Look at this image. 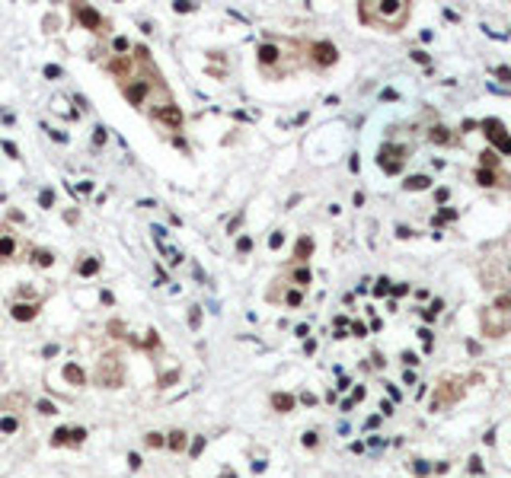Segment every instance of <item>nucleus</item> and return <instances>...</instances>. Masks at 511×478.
I'll return each mask as SVG.
<instances>
[{
    "label": "nucleus",
    "mask_w": 511,
    "mask_h": 478,
    "mask_svg": "<svg viewBox=\"0 0 511 478\" xmlns=\"http://www.w3.org/2000/svg\"><path fill=\"white\" fill-rule=\"evenodd\" d=\"M495 73H499L505 83H511V70H508V67H495Z\"/></svg>",
    "instance_id": "38"
},
{
    "label": "nucleus",
    "mask_w": 511,
    "mask_h": 478,
    "mask_svg": "<svg viewBox=\"0 0 511 478\" xmlns=\"http://www.w3.org/2000/svg\"><path fill=\"white\" fill-rule=\"evenodd\" d=\"M352 332H355V335H358V338H365V335H367V328H365V325H361V322H355V325H352Z\"/></svg>",
    "instance_id": "40"
},
{
    "label": "nucleus",
    "mask_w": 511,
    "mask_h": 478,
    "mask_svg": "<svg viewBox=\"0 0 511 478\" xmlns=\"http://www.w3.org/2000/svg\"><path fill=\"white\" fill-rule=\"evenodd\" d=\"M38 412H42V414H55L58 408H55V402H48V399H38Z\"/></svg>",
    "instance_id": "26"
},
{
    "label": "nucleus",
    "mask_w": 511,
    "mask_h": 478,
    "mask_svg": "<svg viewBox=\"0 0 511 478\" xmlns=\"http://www.w3.org/2000/svg\"><path fill=\"white\" fill-rule=\"evenodd\" d=\"M412 58L419 61V64H428V55H425V51H412Z\"/></svg>",
    "instance_id": "43"
},
{
    "label": "nucleus",
    "mask_w": 511,
    "mask_h": 478,
    "mask_svg": "<svg viewBox=\"0 0 511 478\" xmlns=\"http://www.w3.org/2000/svg\"><path fill=\"white\" fill-rule=\"evenodd\" d=\"M38 201H42V207H51V201H55V191H51V188H45V191L38 194Z\"/></svg>",
    "instance_id": "28"
},
{
    "label": "nucleus",
    "mask_w": 511,
    "mask_h": 478,
    "mask_svg": "<svg viewBox=\"0 0 511 478\" xmlns=\"http://www.w3.org/2000/svg\"><path fill=\"white\" fill-rule=\"evenodd\" d=\"M96 144H106V127H96Z\"/></svg>",
    "instance_id": "44"
},
{
    "label": "nucleus",
    "mask_w": 511,
    "mask_h": 478,
    "mask_svg": "<svg viewBox=\"0 0 511 478\" xmlns=\"http://www.w3.org/2000/svg\"><path fill=\"white\" fill-rule=\"evenodd\" d=\"M310 61H313V67L326 70V67H332L335 61H339V48H335L332 42H313L310 45Z\"/></svg>",
    "instance_id": "5"
},
{
    "label": "nucleus",
    "mask_w": 511,
    "mask_h": 478,
    "mask_svg": "<svg viewBox=\"0 0 511 478\" xmlns=\"http://www.w3.org/2000/svg\"><path fill=\"white\" fill-rule=\"evenodd\" d=\"M454 217H457V214H454V211H441V214H438V217H435V223H444V220H454Z\"/></svg>",
    "instance_id": "33"
},
{
    "label": "nucleus",
    "mask_w": 511,
    "mask_h": 478,
    "mask_svg": "<svg viewBox=\"0 0 511 478\" xmlns=\"http://www.w3.org/2000/svg\"><path fill=\"white\" fill-rule=\"evenodd\" d=\"M294 284H297V290L310 284V268H307V265H297V268H294Z\"/></svg>",
    "instance_id": "18"
},
{
    "label": "nucleus",
    "mask_w": 511,
    "mask_h": 478,
    "mask_svg": "<svg viewBox=\"0 0 511 478\" xmlns=\"http://www.w3.org/2000/svg\"><path fill=\"white\" fill-rule=\"evenodd\" d=\"M157 118L163 121V125H173V127L182 125V112H179L173 102H170V105H163V109H157Z\"/></svg>",
    "instance_id": "12"
},
{
    "label": "nucleus",
    "mask_w": 511,
    "mask_h": 478,
    "mask_svg": "<svg viewBox=\"0 0 511 478\" xmlns=\"http://www.w3.org/2000/svg\"><path fill=\"white\" fill-rule=\"evenodd\" d=\"M64 380L71 382V386H86V373H83V367H77V363H67V367H64Z\"/></svg>",
    "instance_id": "15"
},
{
    "label": "nucleus",
    "mask_w": 511,
    "mask_h": 478,
    "mask_svg": "<svg viewBox=\"0 0 511 478\" xmlns=\"http://www.w3.org/2000/svg\"><path fill=\"white\" fill-rule=\"evenodd\" d=\"M285 303H288V306H300V303H304V293H300V290H288Z\"/></svg>",
    "instance_id": "24"
},
{
    "label": "nucleus",
    "mask_w": 511,
    "mask_h": 478,
    "mask_svg": "<svg viewBox=\"0 0 511 478\" xmlns=\"http://www.w3.org/2000/svg\"><path fill=\"white\" fill-rule=\"evenodd\" d=\"M294 405H297V399H294L291 392H275L272 395V408H275V412H281V414L294 412Z\"/></svg>",
    "instance_id": "10"
},
{
    "label": "nucleus",
    "mask_w": 511,
    "mask_h": 478,
    "mask_svg": "<svg viewBox=\"0 0 511 478\" xmlns=\"http://www.w3.org/2000/svg\"><path fill=\"white\" fill-rule=\"evenodd\" d=\"M144 96H147V83H144V80L125 83V99H128L131 105H141V102H144Z\"/></svg>",
    "instance_id": "9"
},
{
    "label": "nucleus",
    "mask_w": 511,
    "mask_h": 478,
    "mask_svg": "<svg viewBox=\"0 0 511 478\" xmlns=\"http://www.w3.org/2000/svg\"><path fill=\"white\" fill-rule=\"evenodd\" d=\"M32 261H36V265H42V268H48L51 261H55V255H51L48 249H36V252H32Z\"/></svg>",
    "instance_id": "19"
},
{
    "label": "nucleus",
    "mask_w": 511,
    "mask_h": 478,
    "mask_svg": "<svg viewBox=\"0 0 511 478\" xmlns=\"http://www.w3.org/2000/svg\"><path fill=\"white\" fill-rule=\"evenodd\" d=\"M482 134H486L489 140H492L499 150H505V153H511V137L505 134V127H502V121L499 118H486L482 121Z\"/></svg>",
    "instance_id": "6"
},
{
    "label": "nucleus",
    "mask_w": 511,
    "mask_h": 478,
    "mask_svg": "<svg viewBox=\"0 0 511 478\" xmlns=\"http://www.w3.org/2000/svg\"><path fill=\"white\" fill-rule=\"evenodd\" d=\"M73 16H77L80 23L86 26V29H99V26H103V16H99L96 10H90V6H83V3L73 6Z\"/></svg>",
    "instance_id": "7"
},
{
    "label": "nucleus",
    "mask_w": 511,
    "mask_h": 478,
    "mask_svg": "<svg viewBox=\"0 0 511 478\" xmlns=\"http://www.w3.org/2000/svg\"><path fill=\"white\" fill-rule=\"evenodd\" d=\"M3 153H6V157H13V159H19V147L13 144V140H3Z\"/></svg>",
    "instance_id": "27"
},
{
    "label": "nucleus",
    "mask_w": 511,
    "mask_h": 478,
    "mask_svg": "<svg viewBox=\"0 0 511 478\" xmlns=\"http://www.w3.org/2000/svg\"><path fill=\"white\" fill-rule=\"evenodd\" d=\"M163 443L173 449V453H182V449H185V434H182V430H170V437H166Z\"/></svg>",
    "instance_id": "17"
},
{
    "label": "nucleus",
    "mask_w": 511,
    "mask_h": 478,
    "mask_svg": "<svg viewBox=\"0 0 511 478\" xmlns=\"http://www.w3.org/2000/svg\"><path fill=\"white\" fill-rule=\"evenodd\" d=\"M412 16V3L402 0H365L358 3V19L380 32H400Z\"/></svg>",
    "instance_id": "1"
},
{
    "label": "nucleus",
    "mask_w": 511,
    "mask_h": 478,
    "mask_svg": "<svg viewBox=\"0 0 511 478\" xmlns=\"http://www.w3.org/2000/svg\"><path fill=\"white\" fill-rule=\"evenodd\" d=\"M304 446H317V434H313V430L304 434Z\"/></svg>",
    "instance_id": "35"
},
{
    "label": "nucleus",
    "mask_w": 511,
    "mask_h": 478,
    "mask_svg": "<svg viewBox=\"0 0 511 478\" xmlns=\"http://www.w3.org/2000/svg\"><path fill=\"white\" fill-rule=\"evenodd\" d=\"M428 185H432V179H428V176H409L406 182H402L406 191H425Z\"/></svg>",
    "instance_id": "16"
},
{
    "label": "nucleus",
    "mask_w": 511,
    "mask_h": 478,
    "mask_svg": "<svg viewBox=\"0 0 511 478\" xmlns=\"http://www.w3.org/2000/svg\"><path fill=\"white\" fill-rule=\"evenodd\" d=\"M406 157H409L406 144H383L377 150V166L387 172V176H396V172H402V166H406Z\"/></svg>",
    "instance_id": "4"
},
{
    "label": "nucleus",
    "mask_w": 511,
    "mask_h": 478,
    "mask_svg": "<svg viewBox=\"0 0 511 478\" xmlns=\"http://www.w3.org/2000/svg\"><path fill=\"white\" fill-rule=\"evenodd\" d=\"M415 472L425 475V472H428V462H425V459H415Z\"/></svg>",
    "instance_id": "41"
},
{
    "label": "nucleus",
    "mask_w": 511,
    "mask_h": 478,
    "mask_svg": "<svg viewBox=\"0 0 511 478\" xmlns=\"http://www.w3.org/2000/svg\"><path fill=\"white\" fill-rule=\"evenodd\" d=\"M45 77H61V67H58V64H48V67H45Z\"/></svg>",
    "instance_id": "34"
},
{
    "label": "nucleus",
    "mask_w": 511,
    "mask_h": 478,
    "mask_svg": "<svg viewBox=\"0 0 511 478\" xmlns=\"http://www.w3.org/2000/svg\"><path fill=\"white\" fill-rule=\"evenodd\" d=\"M16 252V239L13 236H0V258H10Z\"/></svg>",
    "instance_id": "20"
},
{
    "label": "nucleus",
    "mask_w": 511,
    "mask_h": 478,
    "mask_svg": "<svg viewBox=\"0 0 511 478\" xmlns=\"http://www.w3.org/2000/svg\"><path fill=\"white\" fill-rule=\"evenodd\" d=\"M250 249H253V239H250V236H240V239H237V252H240V255H246Z\"/></svg>",
    "instance_id": "25"
},
{
    "label": "nucleus",
    "mask_w": 511,
    "mask_h": 478,
    "mask_svg": "<svg viewBox=\"0 0 511 478\" xmlns=\"http://www.w3.org/2000/svg\"><path fill=\"white\" fill-rule=\"evenodd\" d=\"M201 449H205V440H201V437L189 443V453H192V456H201Z\"/></svg>",
    "instance_id": "29"
},
{
    "label": "nucleus",
    "mask_w": 511,
    "mask_h": 478,
    "mask_svg": "<svg viewBox=\"0 0 511 478\" xmlns=\"http://www.w3.org/2000/svg\"><path fill=\"white\" fill-rule=\"evenodd\" d=\"M278 58H281V51H278V45H275V42H272V45H268V42H265V45H259V64H262V67L275 64Z\"/></svg>",
    "instance_id": "14"
},
{
    "label": "nucleus",
    "mask_w": 511,
    "mask_h": 478,
    "mask_svg": "<svg viewBox=\"0 0 511 478\" xmlns=\"http://www.w3.org/2000/svg\"><path fill=\"white\" fill-rule=\"evenodd\" d=\"M479 332L482 338H505L511 332V290L499 293L489 306L479 309Z\"/></svg>",
    "instance_id": "2"
},
{
    "label": "nucleus",
    "mask_w": 511,
    "mask_h": 478,
    "mask_svg": "<svg viewBox=\"0 0 511 478\" xmlns=\"http://www.w3.org/2000/svg\"><path fill=\"white\" fill-rule=\"evenodd\" d=\"M473 380H479V376H441V382L435 386V395H432V402H428V408L432 412H441V408H447V405H457V402L467 395V382H473Z\"/></svg>",
    "instance_id": "3"
},
{
    "label": "nucleus",
    "mask_w": 511,
    "mask_h": 478,
    "mask_svg": "<svg viewBox=\"0 0 511 478\" xmlns=\"http://www.w3.org/2000/svg\"><path fill=\"white\" fill-rule=\"evenodd\" d=\"M128 466H131V469H141V456L131 453V456H128Z\"/></svg>",
    "instance_id": "42"
},
{
    "label": "nucleus",
    "mask_w": 511,
    "mask_h": 478,
    "mask_svg": "<svg viewBox=\"0 0 511 478\" xmlns=\"http://www.w3.org/2000/svg\"><path fill=\"white\" fill-rule=\"evenodd\" d=\"M189 322H192V325H195V328H198V325H201V313H198V306H192V313H189Z\"/></svg>",
    "instance_id": "31"
},
{
    "label": "nucleus",
    "mask_w": 511,
    "mask_h": 478,
    "mask_svg": "<svg viewBox=\"0 0 511 478\" xmlns=\"http://www.w3.org/2000/svg\"><path fill=\"white\" fill-rule=\"evenodd\" d=\"M428 140L432 144H457V134H450V127H444V125H432Z\"/></svg>",
    "instance_id": "11"
},
{
    "label": "nucleus",
    "mask_w": 511,
    "mask_h": 478,
    "mask_svg": "<svg viewBox=\"0 0 511 478\" xmlns=\"http://www.w3.org/2000/svg\"><path fill=\"white\" fill-rule=\"evenodd\" d=\"M38 309H42L38 303H13L10 313H13V319H19V322H32L38 316Z\"/></svg>",
    "instance_id": "8"
},
{
    "label": "nucleus",
    "mask_w": 511,
    "mask_h": 478,
    "mask_svg": "<svg viewBox=\"0 0 511 478\" xmlns=\"http://www.w3.org/2000/svg\"><path fill=\"white\" fill-rule=\"evenodd\" d=\"M86 440V430L83 427H73V443H83Z\"/></svg>",
    "instance_id": "36"
},
{
    "label": "nucleus",
    "mask_w": 511,
    "mask_h": 478,
    "mask_svg": "<svg viewBox=\"0 0 511 478\" xmlns=\"http://www.w3.org/2000/svg\"><path fill=\"white\" fill-rule=\"evenodd\" d=\"M387 290H390V281H387V278H380V281H377V287H374V293L380 297V293H387Z\"/></svg>",
    "instance_id": "30"
},
{
    "label": "nucleus",
    "mask_w": 511,
    "mask_h": 478,
    "mask_svg": "<svg viewBox=\"0 0 511 478\" xmlns=\"http://www.w3.org/2000/svg\"><path fill=\"white\" fill-rule=\"evenodd\" d=\"M281 239H285L281 233H272V236H268V246H272V249H278V246H281Z\"/></svg>",
    "instance_id": "37"
},
{
    "label": "nucleus",
    "mask_w": 511,
    "mask_h": 478,
    "mask_svg": "<svg viewBox=\"0 0 511 478\" xmlns=\"http://www.w3.org/2000/svg\"><path fill=\"white\" fill-rule=\"evenodd\" d=\"M313 255V239L310 236H300L297 246H294V261H300V265H307V258Z\"/></svg>",
    "instance_id": "13"
},
{
    "label": "nucleus",
    "mask_w": 511,
    "mask_h": 478,
    "mask_svg": "<svg viewBox=\"0 0 511 478\" xmlns=\"http://www.w3.org/2000/svg\"><path fill=\"white\" fill-rule=\"evenodd\" d=\"M77 271L83 274V278H90V274H96V271H99V261H96V258H83Z\"/></svg>",
    "instance_id": "21"
},
{
    "label": "nucleus",
    "mask_w": 511,
    "mask_h": 478,
    "mask_svg": "<svg viewBox=\"0 0 511 478\" xmlns=\"http://www.w3.org/2000/svg\"><path fill=\"white\" fill-rule=\"evenodd\" d=\"M13 430H19L16 418H0V434H13Z\"/></svg>",
    "instance_id": "23"
},
{
    "label": "nucleus",
    "mask_w": 511,
    "mask_h": 478,
    "mask_svg": "<svg viewBox=\"0 0 511 478\" xmlns=\"http://www.w3.org/2000/svg\"><path fill=\"white\" fill-rule=\"evenodd\" d=\"M67 440L73 443V430H67V427H58L55 437H51V443H55V446H61V443H67Z\"/></svg>",
    "instance_id": "22"
},
{
    "label": "nucleus",
    "mask_w": 511,
    "mask_h": 478,
    "mask_svg": "<svg viewBox=\"0 0 511 478\" xmlns=\"http://www.w3.org/2000/svg\"><path fill=\"white\" fill-rule=\"evenodd\" d=\"M192 10H195V6L185 3V0H179V3H176V13H192Z\"/></svg>",
    "instance_id": "39"
},
{
    "label": "nucleus",
    "mask_w": 511,
    "mask_h": 478,
    "mask_svg": "<svg viewBox=\"0 0 511 478\" xmlns=\"http://www.w3.org/2000/svg\"><path fill=\"white\" fill-rule=\"evenodd\" d=\"M147 446H163V437H160V434H147Z\"/></svg>",
    "instance_id": "32"
}]
</instances>
